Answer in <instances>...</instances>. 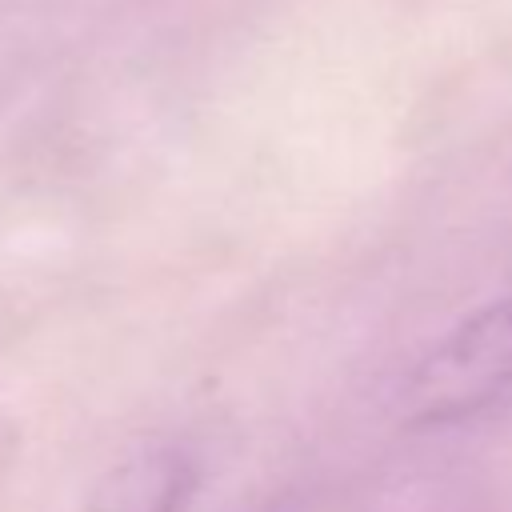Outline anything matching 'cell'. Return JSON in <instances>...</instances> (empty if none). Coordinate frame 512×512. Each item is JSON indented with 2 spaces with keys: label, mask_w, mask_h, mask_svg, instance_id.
Instances as JSON below:
<instances>
[{
  "label": "cell",
  "mask_w": 512,
  "mask_h": 512,
  "mask_svg": "<svg viewBox=\"0 0 512 512\" xmlns=\"http://www.w3.org/2000/svg\"><path fill=\"white\" fill-rule=\"evenodd\" d=\"M512 392V288L456 320L404 376L400 416L412 428L468 420Z\"/></svg>",
  "instance_id": "obj_1"
},
{
  "label": "cell",
  "mask_w": 512,
  "mask_h": 512,
  "mask_svg": "<svg viewBox=\"0 0 512 512\" xmlns=\"http://www.w3.org/2000/svg\"><path fill=\"white\" fill-rule=\"evenodd\" d=\"M200 488V464L176 444L136 448L116 460L76 512H184Z\"/></svg>",
  "instance_id": "obj_2"
}]
</instances>
